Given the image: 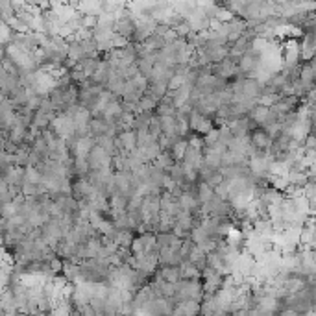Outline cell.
<instances>
[{"instance_id":"6da1fadb","label":"cell","mask_w":316,"mask_h":316,"mask_svg":"<svg viewBox=\"0 0 316 316\" xmlns=\"http://www.w3.org/2000/svg\"><path fill=\"white\" fill-rule=\"evenodd\" d=\"M213 128H215L213 118H209V116L200 115L196 111H192L191 116H189V130H191V132L200 133V135H207Z\"/></svg>"},{"instance_id":"7a4b0ae2","label":"cell","mask_w":316,"mask_h":316,"mask_svg":"<svg viewBox=\"0 0 316 316\" xmlns=\"http://www.w3.org/2000/svg\"><path fill=\"white\" fill-rule=\"evenodd\" d=\"M248 139H249V144H251L255 150H259V152H270L272 142H274L270 139V135H268L263 128H257V130L249 132Z\"/></svg>"},{"instance_id":"3957f363","label":"cell","mask_w":316,"mask_h":316,"mask_svg":"<svg viewBox=\"0 0 316 316\" xmlns=\"http://www.w3.org/2000/svg\"><path fill=\"white\" fill-rule=\"evenodd\" d=\"M298 104H299V98H296V96H279V100L272 106V109L279 116H283V115H289V113H294L296 108H298Z\"/></svg>"},{"instance_id":"277c9868","label":"cell","mask_w":316,"mask_h":316,"mask_svg":"<svg viewBox=\"0 0 316 316\" xmlns=\"http://www.w3.org/2000/svg\"><path fill=\"white\" fill-rule=\"evenodd\" d=\"M313 54H315V32H307L299 46V59H305L307 63L313 59Z\"/></svg>"},{"instance_id":"5b68a950","label":"cell","mask_w":316,"mask_h":316,"mask_svg":"<svg viewBox=\"0 0 316 316\" xmlns=\"http://www.w3.org/2000/svg\"><path fill=\"white\" fill-rule=\"evenodd\" d=\"M159 120V130H161V135L168 137L170 141H176V120L174 116H158Z\"/></svg>"},{"instance_id":"8992f818","label":"cell","mask_w":316,"mask_h":316,"mask_svg":"<svg viewBox=\"0 0 316 316\" xmlns=\"http://www.w3.org/2000/svg\"><path fill=\"white\" fill-rule=\"evenodd\" d=\"M118 141L122 144V150L126 154H132L137 150V137H135V132L133 130H126V132H120L118 135Z\"/></svg>"},{"instance_id":"52a82bcc","label":"cell","mask_w":316,"mask_h":316,"mask_svg":"<svg viewBox=\"0 0 316 316\" xmlns=\"http://www.w3.org/2000/svg\"><path fill=\"white\" fill-rule=\"evenodd\" d=\"M161 281L166 283H178L181 277H180V266H161L158 272H156Z\"/></svg>"},{"instance_id":"ba28073f","label":"cell","mask_w":316,"mask_h":316,"mask_svg":"<svg viewBox=\"0 0 316 316\" xmlns=\"http://www.w3.org/2000/svg\"><path fill=\"white\" fill-rule=\"evenodd\" d=\"M187 148H189L187 139H176V141L170 144L168 154H170V158L174 159V163H181V159H183V156H185Z\"/></svg>"},{"instance_id":"9c48e42d","label":"cell","mask_w":316,"mask_h":316,"mask_svg":"<svg viewBox=\"0 0 316 316\" xmlns=\"http://www.w3.org/2000/svg\"><path fill=\"white\" fill-rule=\"evenodd\" d=\"M176 309H180V313L183 316H200L202 315V305H200L198 301H194V299H187V301H181V303H178Z\"/></svg>"},{"instance_id":"30bf717a","label":"cell","mask_w":316,"mask_h":316,"mask_svg":"<svg viewBox=\"0 0 316 316\" xmlns=\"http://www.w3.org/2000/svg\"><path fill=\"white\" fill-rule=\"evenodd\" d=\"M180 277L187 279V281H200L202 279V272L196 266L189 265V263H181L180 265Z\"/></svg>"},{"instance_id":"8fae6325","label":"cell","mask_w":316,"mask_h":316,"mask_svg":"<svg viewBox=\"0 0 316 316\" xmlns=\"http://www.w3.org/2000/svg\"><path fill=\"white\" fill-rule=\"evenodd\" d=\"M205 255H207L205 251H202L200 248H196V246H194V248L191 249V253H189V257H187V261H185V263L196 266L200 272H202V270L205 268Z\"/></svg>"},{"instance_id":"7c38bea8","label":"cell","mask_w":316,"mask_h":316,"mask_svg":"<svg viewBox=\"0 0 316 316\" xmlns=\"http://www.w3.org/2000/svg\"><path fill=\"white\" fill-rule=\"evenodd\" d=\"M154 115L156 116H174L176 115V108L172 106V100L165 96V98L158 102V106L154 109Z\"/></svg>"},{"instance_id":"4fadbf2b","label":"cell","mask_w":316,"mask_h":316,"mask_svg":"<svg viewBox=\"0 0 316 316\" xmlns=\"http://www.w3.org/2000/svg\"><path fill=\"white\" fill-rule=\"evenodd\" d=\"M213 196H215V192H213V189L209 187L207 183L205 181L196 183V200H198L200 203H207Z\"/></svg>"},{"instance_id":"5bb4252c","label":"cell","mask_w":316,"mask_h":316,"mask_svg":"<svg viewBox=\"0 0 316 316\" xmlns=\"http://www.w3.org/2000/svg\"><path fill=\"white\" fill-rule=\"evenodd\" d=\"M185 74H187V72H174V76L166 82V92H174V91H178V89H181L183 85H187V82H185Z\"/></svg>"},{"instance_id":"9a60e30c","label":"cell","mask_w":316,"mask_h":316,"mask_svg":"<svg viewBox=\"0 0 316 316\" xmlns=\"http://www.w3.org/2000/svg\"><path fill=\"white\" fill-rule=\"evenodd\" d=\"M41 170L35 166H24V183H32V185H39L41 183Z\"/></svg>"},{"instance_id":"2e32d148","label":"cell","mask_w":316,"mask_h":316,"mask_svg":"<svg viewBox=\"0 0 316 316\" xmlns=\"http://www.w3.org/2000/svg\"><path fill=\"white\" fill-rule=\"evenodd\" d=\"M156 106H158V102L154 98H150L148 94H142L141 98H139V109L144 111V113H154Z\"/></svg>"},{"instance_id":"e0dca14e","label":"cell","mask_w":316,"mask_h":316,"mask_svg":"<svg viewBox=\"0 0 316 316\" xmlns=\"http://www.w3.org/2000/svg\"><path fill=\"white\" fill-rule=\"evenodd\" d=\"M13 32L9 30V26L6 24V23H2L0 24V46H8L9 43L13 41Z\"/></svg>"},{"instance_id":"ac0fdd59","label":"cell","mask_w":316,"mask_h":316,"mask_svg":"<svg viewBox=\"0 0 316 316\" xmlns=\"http://www.w3.org/2000/svg\"><path fill=\"white\" fill-rule=\"evenodd\" d=\"M233 141V133L229 132V128L227 126H224V128H220L218 130V142L220 144H224L226 148H227V144Z\"/></svg>"},{"instance_id":"d6986e66","label":"cell","mask_w":316,"mask_h":316,"mask_svg":"<svg viewBox=\"0 0 316 316\" xmlns=\"http://www.w3.org/2000/svg\"><path fill=\"white\" fill-rule=\"evenodd\" d=\"M222 181H224V176L220 174L218 170H215V172H213V174H211V176L207 178V180H205V183H207L211 189H215V187H218V185H220Z\"/></svg>"},{"instance_id":"ffe728a7","label":"cell","mask_w":316,"mask_h":316,"mask_svg":"<svg viewBox=\"0 0 316 316\" xmlns=\"http://www.w3.org/2000/svg\"><path fill=\"white\" fill-rule=\"evenodd\" d=\"M215 142H218V130H216V128H213L207 135H203V146L207 148V146L215 144Z\"/></svg>"},{"instance_id":"44dd1931","label":"cell","mask_w":316,"mask_h":316,"mask_svg":"<svg viewBox=\"0 0 316 316\" xmlns=\"http://www.w3.org/2000/svg\"><path fill=\"white\" fill-rule=\"evenodd\" d=\"M231 316H248V309H239V311H233Z\"/></svg>"},{"instance_id":"7402d4cb","label":"cell","mask_w":316,"mask_h":316,"mask_svg":"<svg viewBox=\"0 0 316 316\" xmlns=\"http://www.w3.org/2000/svg\"><path fill=\"white\" fill-rule=\"evenodd\" d=\"M0 209H2V205H0Z\"/></svg>"}]
</instances>
